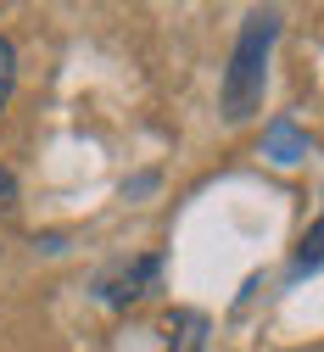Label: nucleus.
Wrapping results in <instances>:
<instances>
[{
  "label": "nucleus",
  "mask_w": 324,
  "mask_h": 352,
  "mask_svg": "<svg viewBox=\"0 0 324 352\" xmlns=\"http://www.w3.org/2000/svg\"><path fill=\"white\" fill-rule=\"evenodd\" d=\"M280 34V17L274 12H252L241 39H235V56H229V73H224V118L241 123L257 112L263 101V67H268V45Z\"/></svg>",
  "instance_id": "f257e3e1"
},
{
  "label": "nucleus",
  "mask_w": 324,
  "mask_h": 352,
  "mask_svg": "<svg viewBox=\"0 0 324 352\" xmlns=\"http://www.w3.org/2000/svg\"><path fill=\"white\" fill-rule=\"evenodd\" d=\"M157 274H162V257H157V252L134 257V263H112V269L96 280V296H101L107 307H129V302H140V296L151 291Z\"/></svg>",
  "instance_id": "f03ea898"
},
{
  "label": "nucleus",
  "mask_w": 324,
  "mask_h": 352,
  "mask_svg": "<svg viewBox=\"0 0 324 352\" xmlns=\"http://www.w3.org/2000/svg\"><path fill=\"white\" fill-rule=\"evenodd\" d=\"M168 352H202V341H207V319L202 314H173L168 319Z\"/></svg>",
  "instance_id": "7ed1b4c3"
},
{
  "label": "nucleus",
  "mask_w": 324,
  "mask_h": 352,
  "mask_svg": "<svg viewBox=\"0 0 324 352\" xmlns=\"http://www.w3.org/2000/svg\"><path fill=\"white\" fill-rule=\"evenodd\" d=\"M268 157H274V162H296V157H307V140L296 135L291 118H280V123L268 129Z\"/></svg>",
  "instance_id": "20e7f679"
},
{
  "label": "nucleus",
  "mask_w": 324,
  "mask_h": 352,
  "mask_svg": "<svg viewBox=\"0 0 324 352\" xmlns=\"http://www.w3.org/2000/svg\"><path fill=\"white\" fill-rule=\"evenodd\" d=\"M313 269H324V218L302 235V246H296V257H291V274H313Z\"/></svg>",
  "instance_id": "39448f33"
},
{
  "label": "nucleus",
  "mask_w": 324,
  "mask_h": 352,
  "mask_svg": "<svg viewBox=\"0 0 324 352\" xmlns=\"http://www.w3.org/2000/svg\"><path fill=\"white\" fill-rule=\"evenodd\" d=\"M12 84H17V51H12V39L0 34V112L12 101Z\"/></svg>",
  "instance_id": "423d86ee"
},
{
  "label": "nucleus",
  "mask_w": 324,
  "mask_h": 352,
  "mask_svg": "<svg viewBox=\"0 0 324 352\" xmlns=\"http://www.w3.org/2000/svg\"><path fill=\"white\" fill-rule=\"evenodd\" d=\"M12 201H17V179H12V173H6V168H0V212H6Z\"/></svg>",
  "instance_id": "0eeeda50"
}]
</instances>
